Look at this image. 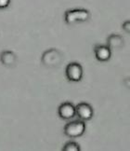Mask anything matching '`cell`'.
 Returning <instances> with one entry per match:
<instances>
[{"label":"cell","instance_id":"30bf717a","mask_svg":"<svg viewBox=\"0 0 130 151\" xmlns=\"http://www.w3.org/2000/svg\"><path fill=\"white\" fill-rule=\"evenodd\" d=\"M80 146L75 142H68L64 145L63 151H80Z\"/></svg>","mask_w":130,"mask_h":151},{"label":"cell","instance_id":"9c48e42d","mask_svg":"<svg viewBox=\"0 0 130 151\" xmlns=\"http://www.w3.org/2000/svg\"><path fill=\"white\" fill-rule=\"evenodd\" d=\"M107 45L111 50H121L125 45V40L119 35L113 34L108 37Z\"/></svg>","mask_w":130,"mask_h":151},{"label":"cell","instance_id":"7a4b0ae2","mask_svg":"<svg viewBox=\"0 0 130 151\" xmlns=\"http://www.w3.org/2000/svg\"><path fill=\"white\" fill-rule=\"evenodd\" d=\"M62 54L61 51H59L56 49H50L45 51L42 55V63L49 68L57 67L62 62Z\"/></svg>","mask_w":130,"mask_h":151},{"label":"cell","instance_id":"4fadbf2b","mask_svg":"<svg viewBox=\"0 0 130 151\" xmlns=\"http://www.w3.org/2000/svg\"><path fill=\"white\" fill-rule=\"evenodd\" d=\"M124 83H125V85L127 87V88H129V89H130V78L125 79V81H124Z\"/></svg>","mask_w":130,"mask_h":151},{"label":"cell","instance_id":"8992f818","mask_svg":"<svg viewBox=\"0 0 130 151\" xmlns=\"http://www.w3.org/2000/svg\"><path fill=\"white\" fill-rule=\"evenodd\" d=\"M58 114L62 119H73L76 115L75 113V106L72 103L65 102L62 103L58 109Z\"/></svg>","mask_w":130,"mask_h":151},{"label":"cell","instance_id":"277c9868","mask_svg":"<svg viewBox=\"0 0 130 151\" xmlns=\"http://www.w3.org/2000/svg\"><path fill=\"white\" fill-rule=\"evenodd\" d=\"M65 75L68 80L78 82L83 78V67L80 63L76 62L70 63L65 69Z\"/></svg>","mask_w":130,"mask_h":151},{"label":"cell","instance_id":"8fae6325","mask_svg":"<svg viewBox=\"0 0 130 151\" xmlns=\"http://www.w3.org/2000/svg\"><path fill=\"white\" fill-rule=\"evenodd\" d=\"M10 1L11 0H0V9H7L10 4Z\"/></svg>","mask_w":130,"mask_h":151},{"label":"cell","instance_id":"5b68a950","mask_svg":"<svg viewBox=\"0 0 130 151\" xmlns=\"http://www.w3.org/2000/svg\"><path fill=\"white\" fill-rule=\"evenodd\" d=\"M75 113L82 120H89L93 117V108L89 104L80 103L75 106Z\"/></svg>","mask_w":130,"mask_h":151},{"label":"cell","instance_id":"6da1fadb","mask_svg":"<svg viewBox=\"0 0 130 151\" xmlns=\"http://www.w3.org/2000/svg\"><path fill=\"white\" fill-rule=\"evenodd\" d=\"M90 18V12L85 9H69L64 14V20L67 24H75L78 22H84Z\"/></svg>","mask_w":130,"mask_h":151},{"label":"cell","instance_id":"3957f363","mask_svg":"<svg viewBox=\"0 0 130 151\" xmlns=\"http://www.w3.org/2000/svg\"><path fill=\"white\" fill-rule=\"evenodd\" d=\"M85 131L86 124L82 119L70 121L64 126V134L71 138H76L83 135Z\"/></svg>","mask_w":130,"mask_h":151},{"label":"cell","instance_id":"52a82bcc","mask_svg":"<svg viewBox=\"0 0 130 151\" xmlns=\"http://www.w3.org/2000/svg\"><path fill=\"white\" fill-rule=\"evenodd\" d=\"M94 52H95V56L97 60L99 62H107L110 60L111 56V50L108 46L104 45H97L94 48Z\"/></svg>","mask_w":130,"mask_h":151},{"label":"cell","instance_id":"ba28073f","mask_svg":"<svg viewBox=\"0 0 130 151\" xmlns=\"http://www.w3.org/2000/svg\"><path fill=\"white\" fill-rule=\"evenodd\" d=\"M0 62L7 67H13L17 63V56L11 50H3L0 54Z\"/></svg>","mask_w":130,"mask_h":151},{"label":"cell","instance_id":"7c38bea8","mask_svg":"<svg viewBox=\"0 0 130 151\" xmlns=\"http://www.w3.org/2000/svg\"><path fill=\"white\" fill-rule=\"evenodd\" d=\"M123 29L124 31L130 34V20L129 21H126L123 24Z\"/></svg>","mask_w":130,"mask_h":151}]
</instances>
